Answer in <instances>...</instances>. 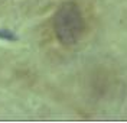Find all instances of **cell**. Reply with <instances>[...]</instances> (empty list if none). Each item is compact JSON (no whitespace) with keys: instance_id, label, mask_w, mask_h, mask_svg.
Returning <instances> with one entry per match:
<instances>
[{"instance_id":"6da1fadb","label":"cell","mask_w":127,"mask_h":123,"mask_svg":"<svg viewBox=\"0 0 127 123\" xmlns=\"http://www.w3.org/2000/svg\"><path fill=\"white\" fill-rule=\"evenodd\" d=\"M85 29L84 16L74 1L62 3L54 16V32L58 42L64 46H74L82 38Z\"/></svg>"},{"instance_id":"7a4b0ae2","label":"cell","mask_w":127,"mask_h":123,"mask_svg":"<svg viewBox=\"0 0 127 123\" xmlns=\"http://www.w3.org/2000/svg\"><path fill=\"white\" fill-rule=\"evenodd\" d=\"M0 39L6 41V42H15V41H17V36L10 29H0Z\"/></svg>"}]
</instances>
